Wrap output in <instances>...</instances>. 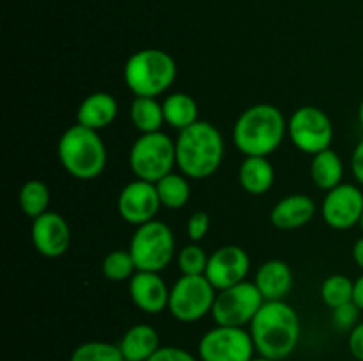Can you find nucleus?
<instances>
[{
    "instance_id": "f257e3e1",
    "label": "nucleus",
    "mask_w": 363,
    "mask_h": 361,
    "mask_svg": "<svg viewBox=\"0 0 363 361\" xmlns=\"http://www.w3.org/2000/svg\"><path fill=\"white\" fill-rule=\"evenodd\" d=\"M248 331L259 356L284 361L300 343V315L286 301H264Z\"/></svg>"
},
{
    "instance_id": "f03ea898",
    "label": "nucleus",
    "mask_w": 363,
    "mask_h": 361,
    "mask_svg": "<svg viewBox=\"0 0 363 361\" xmlns=\"http://www.w3.org/2000/svg\"><path fill=\"white\" fill-rule=\"evenodd\" d=\"M225 142L215 124L197 120L176 138V166L188 179H208L222 166Z\"/></svg>"
},
{
    "instance_id": "7ed1b4c3",
    "label": "nucleus",
    "mask_w": 363,
    "mask_h": 361,
    "mask_svg": "<svg viewBox=\"0 0 363 361\" xmlns=\"http://www.w3.org/2000/svg\"><path fill=\"white\" fill-rule=\"evenodd\" d=\"M287 134L282 110L269 103L248 106L233 126V142L245 156H269L280 147Z\"/></svg>"
},
{
    "instance_id": "20e7f679",
    "label": "nucleus",
    "mask_w": 363,
    "mask_h": 361,
    "mask_svg": "<svg viewBox=\"0 0 363 361\" xmlns=\"http://www.w3.org/2000/svg\"><path fill=\"white\" fill-rule=\"evenodd\" d=\"M57 156L62 168L80 180H91L101 176L108 161L106 145L98 131L82 124H73L60 134Z\"/></svg>"
},
{
    "instance_id": "39448f33",
    "label": "nucleus",
    "mask_w": 363,
    "mask_h": 361,
    "mask_svg": "<svg viewBox=\"0 0 363 361\" xmlns=\"http://www.w3.org/2000/svg\"><path fill=\"white\" fill-rule=\"evenodd\" d=\"M176 76V60L160 48L138 50L124 64V84L135 98H158L165 94Z\"/></svg>"
},
{
    "instance_id": "423d86ee",
    "label": "nucleus",
    "mask_w": 363,
    "mask_h": 361,
    "mask_svg": "<svg viewBox=\"0 0 363 361\" xmlns=\"http://www.w3.org/2000/svg\"><path fill=\"white\" fill-rule=\"evenodd\" d=\"M133 176L156 184L176 166V140L163 131L140 134L128 154Z\"/></svg>"
},
{
    "instance_id": "0eeeda50",
    "label": "nucleus",
    "mask_w": 363,
    "mask_h": 361,
    "mask_svg": "<svg viewBox=\"0 0 363 361\" xmlns=\"http://www.w3.org/2000/svg\"><path fill=\"white\" fill-rule=\"evenodd\" d=\"M128 250L137 271L162 273L176 255V237L167 223L152 219L137 227Z\"/></svg>"
},
{
    "instance_id": "6e6552de",
    "label": "nucleus",
    "mask_w": 363,
    "mask_h": 361,
    "mask_svg": "<svg viewBox=\"0 0 363 361\" xmlns=\"http://www.w3.org/2000/svg\"><path fill=\"white\" fill-rule=\"evenodd\" d=\"M216 299V289L204 275L184 276L170 287L169 311L179 322H197L211 314Z\"/></svg>"
},
{
    "instance_id": "1a4fd4ad",
    "label": "nucleus",
    "mask_w": 363,
    "mask_h": 361,
    "mask_svg": "<svg viewBox=\"0 0 363 361\" xmlns=\"http://www.w3.org/2000/svg\"><path fill=\"white\" fill-rule=\"evenodd\" d=\"M264 304V297L254 282H241L216 292L211 317L218 326L245 328L250 326L257 311Z\"/></svg>"
},
{
    "instance_id": "9d476101",
    "label": "nucleus",
    "mask_w": 363,
    "mask_h": 361,
    "mask_svg": "<svg viewBox=\"0 0 363 361\" xmlns=\"http://www.w3.org/2000/svg\"><path fill=\"white\" fill-rule=\"evenodd\" d=\"M287 137L305 154H318L332 147V119L318 106H300L287 120Z\"/></svg>"
},
{
    "instance_id": "9b49d317",
    "label": "nucleus",
    "mask_w": 363,
    "mask_h": 361,
    "mask_svg": "<svg viewBox=\"0 0 363 361\" xmlns=\"http://www.w3.org/2000/svg\"><path fill=\"white\" fill-rule=\"evenodd\" d=\"M197 353L201 361H252L255 345L248 329L216 324L201 336Z\"/></svg>"
},
{
    "instance_id": "f8f14e48",
    "label": "nucleus",
    "mask_w": 363,
    "mask_h": 361,
    "mask_svg": "<svg viewBox=\"0 0 363 361\" xmlns=\"http://www.w3.org/2000/svg\"><path fill=\"white\" fill-rule=\"evenodd\" d=\"M363 212V191L350 183H342L326 191L321 214L326 225L335 230H350L360 223Z\"/></svg>"
},
{
    "instance_id": "ddd939ff",
    "label": "nucleus",
    "mask_w": 363,
    "mask_h": 361,
    "mask_svg": "<svg viewBox=\"0 0 363 361\" xmlns=\"http://www.w3.org/2000/svg\"><path fill=\"white\" fill-rule=\"evenodd\" d=\"M162 202H160L156 184L147 180H131L121 190L117 197V211L126 223L138 227L156 219Z\"/></svg>"
},
{
    "instance_id": "4468645a",
    "label": "nucleus",
    "mask_w": 363,
    "mask_h": 361,
    "mask_svg": "<svg viewBox=\"0 0 363 361\" xmlns=\"http://www.w3.org/2000/svg\"><path fill=\"white\" fill-rule=\"evenodd\" d=\"M248 271H250V257L247 251L236 244H227L209 255L204 276L218 292L245 282Z\"/></svg>"
},
{
    "instance_id": "2eb2a0df",
    "label": "nucleus",
    "mask_w": 363,
    "mask_h": 361,
    "mask_svg": "<svg viewBox=\"0 0 363 361\" xmlns=\"http://www.w3.org/2000/svg\"><path fill=\"white\" fill-rule=\"evenodd\" d=\"M32 244L35 251L46 258L62 257L71 244V229L62 214L46 211L45 214L32 219Z\"/></svg>"
},
{
    "instance_id": "dca6fc26",
    "label": "nucleus",
    "mask_w": 363,
    "mask_h": 361,
    "mask_svg": "<svg viewBox=\"0 0 363 361\" xmlns=\"http://www.w3.org/2000/svg\"><path fill=\"white\" fill-rule=\"evenodd\" d=\"M128 290L135 306L149 315L169 310L170 289L155 271H137L128 282Z\"/></svg>"
},
{
    "instance_id": "f3484780",
    "label": "nucleus",
    "mask_w": 363,
    "mask_h": 361,
    "mask_svg": "<svg viewBox=\"0 0 363 361\" xmlns=\"http://www.w3.org/2000/svg\"><path fill=\"white\" fill-rule=\"evenodd\" d=\"M315 211H318V205L308 195L293 193L273 205L269 212V222L280 230H296L311 223Z\"/></svg>"
},
{
    "instance_id": "a211bd4d",
    "label": "nucleus",
    "mask_w": 363,
    "mask_h": 361,
    "mask_svg": "<svg viewBox=\"0 0 363 361\" xmlns=\"http://www.w3.org/2000/svg\"><path fill=\"white\" fill-rule=\"evenodd\" d=\"M264 301H284L293 289V271L280 258H272L259 265L254 280Z\"/></svg>"
},
{
    "instance_id": "6ab92c4d",
    "label": "nucleus",
    "mask_w": 363,
    "mask_h": 361,
    "mask_svg": "<svg viewBox=\"0 0 363 361\" xmlns=\"http://www.w3.org/2000/svg\"><path fill=\"white\" fill-rule=\"evenodd\" d=\"M119 113L117 99L108 92H92L77 110V124L89 127V130L101 131L108 127L116 120Z\"/></svg>"
},
{
    "instance_id": "aec40b11",
    "label": "nucleus",
    "mask_w": 363,
    "mask_h": 361,
    "mask_svg": "<svg viewBox=\"0 0 363 361\" xmlns=\"http://www.w3.org/2000/svg\"><path fill=\"white\" fill-rule=\"evenodd\" d=\"M126 361H147L160 349V335L151 324H135L117 343Z\"/></svg>"
},
{
    "instance_id": "412c9836",
    "label": "nucleus",
    "mask_w": 363,
    "mask_h": 361,
    "mask_svg": "<svg viewBox=\"0 0 363 361\" xmlns=\"http://www.w3.org/2000/svg\"><path fill=\"white\" fill-rule=\"evenodd\" d=\"M240 186L250 195H264L275 183V168L268 156H245L238 172Z\"/></svg>"
},
{
    "instance_id": "4be33fe9",
    "label": "nucleus",
    "mask_w": 363,
    "mask_h": 361,
    "mask_svg": "<svg viewBox=\"0 0 363 361\" xmlns=\"http://www.w3.org/2000/svg\"><path fill=\"white\" fill-rule=\"evenodd\" d=\"M311 176L319 190L330 191L342 184L344 163L332 147L312 156Z\"/></svg>"
},
{
    "instance_id": "5701e85b",
    "label": "nucleus",
    "mask_w": 363,
    "mask_h": 361,
    "mask_svg": "<svg viewBox=\"0 0 363 361\" xmlns=\"http://www.w3.org/2000/svg\"><path fill=\"white\" fill-rule=\"evenodd\" d=\"M163 113H165V122L169 126L176 127L177 131H183L195 124L199 119V105L190 94L184 92H172L162 101Z\"/></svg>"
},
{
    "instance_id": "b1692460",
    "label": "nucleus",
    "mask_w": 363,
    "mask_h": 361,
    "mask_svg": "<svg viewBox=\"0 0 363 361\" xmlns=\"http://www.w3.org/2000/svg\"><path fill=\"white\" fill-rule=\"evenodd\" d=\"M130 119L140 134L162 131L165 122L163 105L156 98H135L130 106Z\"/></svg>"
},
{
    "instance_id": "393cba45",
    "label": "nucleus",
    "mask_w": 363,
    "mask_h": 361,
    "mask_svg": "<svg viewBox=\"0 0 363 361\" xmlns=\"http://www.w3.org/2000/svg\"><path fill=\"white\" fill-rule=\"evenodd\" d=\"M162 207L181 209L188 204L191 197V186L188 183V177L183 173L170 172L156 183Z\"/></svg>"
},
{
    "instance_id": "a878e982",
    "label": "nucleus",
    "mask_w": 363,
    "mask_h": 361,
    "mask_svg": "<svg viewBox=\"0 0 363 361\" xmlns=\"http://www.w3.org/2000/svg\"><path fill=\"white\" fill-rule=\"evenodd\" d=\"M20 209L25 216L35 219L38 216L45 214L50 205V190L43 180L30 179L20 188L18 193Z\"/></svg>"
},
{
    "instance_id": "bb28decb",
    "label": "nucleus",
    "mask_w": 363,
    "mask_h": 361,
    "mask_svg": "<svg viewBox=\"0 0 363 361\" xmlns=\"http://www.w3.org/2000/svg\"><path fill=\"white\" fill-rule=\"evenodd\" d=\"M353 287L354 282L346 275H332L323 282L321 285V299L328 308L342 306L353 301Z\"/></svg>"
},
{
    "instance_id": "cd10ccee",
    "label": "nucleus",
    "mask_w": 363,
    "mask_h": 361,
    "mask_svg": "<svg viewBox=\"0 0 363 361\" xmlns=\"http://www.w3.org/2000/svg\"><path fill=\"white\" fill-rule=\"evenodd\" d=\"M101 271L103 276L110 282H130L131 276L137 273V265H135L130 250H113L103 258Z\"/></svg>"
},
{
    "instance_id": "c85d7f7f",
    "label": "nucleus",
    "mask_w": 363,
    "mask_h": 361,
    "mask_svg": "<svg viewBox=\"0 0 363 361\" xmlns=\"http://www.w3.org/2000/svg\"><path fill=\"white\" fill-rule=\"evenodd\" d=\"M69 361H126L119 345L101 340L84 342L71 353Z\"/></svg>"
},
{
    "instance_id": "c756f323",
    "label": "nucleus",
    "mask_w": 363,
    "mask_h": 361,
    "mask_svg": "<svg viewBox=\"0 0 363 361\" xmlns=\"http://www.w3.org/2000/svg\"><path fill=\"white\" fill-rule=\"evenodd\" d=\"M209 255L197 243H190L177 251V268L184 276H201L208 268Z\"/></svg>"
},
{
    "instance_id": "7c9ffc66",
    "label": "nucleus",
    "mask_w": 363,
    "mask_h": 361,
    "mask_svg": "<svg viewBox=\"0 0 363 361\" xmlns=\"http://www.w3.org/2000/svg\"><path fill=\"white\" fill-rule=\"evenodd\" d=\"M360 308L351 301V303L342 304V306L335 308L332 315L333 326L337 329H342V331H351L354 326L358 324V317H360Z\"/></svg>"
},
{
    "instance_id": "2f4dec72",
    "label": "nucleus",
    "mask_w": 363,
    "mask_h": 361,
    "mask_svg": "<svg viewBox=\"0 0 363 361\" xmlns=\"http://www.w3.org/2000/svg\"><path fill=\"white\" fill-rule=\"evenodd\" d=\"M209 214L206 211H195L186 222V234L191 243H199L209 232Z\"/></svg>"
},
{
    "instance_id": "473e14b6",
    "label": "nucleus",
    "mask_w": 363,
    "mask_h": 361,
    "mask_svg": "<svg viewBox=\"0 0 363 361\" xmlns=\"http://www.w3.org/2000/svg\"><path fill=\"white\" fill-rule=\"evenodd\" d=\"M147 361H199L190 350L177 345H162Z\"/></svg>"
},
{
    "instance_id": "72a5a7b5",
    "label": "nucleus",
    "mask_w": 363,
    "mask_h": 361,
    "mask_svg": "<svg viewBox=\"0 0 363 361\" xmlns=\"http://www.w3.org/2000/svg\"><path fill=\"white\" fill-rule=\"evenodd\" d=\"M347 347H350V353L353 354L354 360L363 361V321L358 322V324L350 331V336H347Z\"/></svg>"
},
{
    "instance_id": "f704fd0d",
    "label": "nucleus",
    "mask_w": 363,
    "mask_h": 361,
    "mask_svg": "<svg viewBox=\"0 0 363 361\" xmlns=\"http://www.w3.org/2000/svg\"><path fill=\"white\" fill-rule=\"evenodd\" d=\"M351 170H353L354 179L363 186V138L354 147L353 156H351Z\"/></svg>"
},
{
    "instance_id": "c9c22d12",
    "label": "nucleus",
    "mask_w": 363,
    "mask_h": 361,
    "mask_svg": "<svg viewBox=\"0 0 363 361\" xmlns=\"http://www.w3.org/2000/svg\"><path fill=\"white\" fill-rule=\"evenodd\" d=\"M353 303L357 304L358 308L363 311V275L358 276L354 280V287H353Z\"/></svg>"
},
{
    "instance_id": "e433bc0d",
    "label": "nucleus",
    "mask_w": 363,
    "mask_h": 361,
    "mask_svg": "<svg viewBox=\"0 0 363 361\" xmlns=\"http://www.w3.org/2000/svg\"><path fill=\"white\" fill-rule=\"evenodd\" d=\"M353 258H354V262H357L358 268H360L362 271H363V237H360V239H358L357 243H354V246H353Z\"/></svg>"
},
{
    "instance_id": "4c0bfd02",
    "label": "nucleus",
    "mask_w": 363,
    "mask_h": 361,
    "mask_svg": "<svg viewBox=\"0 0 363 361\" xmlns=\"http://www.w3.org/2000/svg\"><path fill=\"white\" fill-rule=\"evenodd\" d=\"M358 120H360V126H362V130H363V99H362V103H360V108H358Z\"/></svg>"
},
{
    "instance_id": "58836bf2",
    "label": "nucleus",
    "mask_w": 363,
    "mask_h": 361,
    "mask_svg": "<svg viewBox=\"0 0 363 361\" xmlns=\"http://www.w3.org/2000/svg\"><path fill=\"white\" fill-rule=\"evenodd\" d=\"M252 361H277V360H269V357L259 356V354H257V357H254V360H252Z\"/></svg>"
},
{
    "instance_id": "ea45409f",
    "label": "nucleus",
    "mask_w": 363,
    "mask_h": 361,
    "mask_svg": "<svg viewBox=\"0 0 363 361\" xmlns=\"http://www.w3.org/2000/svg\"><path fill=\"white\" fill-rule=\"evenodd\" d=\"M358 225H360V229H362V232H363V212H362V218H360V223H358Z\"/></svg>"
}]
</instances>
